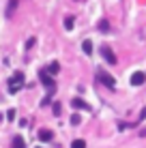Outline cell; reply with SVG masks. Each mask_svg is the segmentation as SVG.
<instances>
[{"label":"cell","instance_id":"obj_1","mask_svg":"<svg viewBox=\"0 0 146 148\" xmlns=\"http://www.w3.org/2000/svg\"><path fill=\"white\" fill-rule=\"evenodd\" d=\"M24 86V73H15L13 77H9V92L15 95Z\"/></svg>","mask_w":146,"mask_h":148},{"label":"cell","instance_id":"obj_2","mask_svg":"<svg viewBox=\"0 0 146 148\" xmlns=\"http://www.w3.org/2000/svg\"><path fill=\"white\" fill-rule=\"evenodd\" d=\"M101 54H103V58L108 60L110 64H116V62H118V60H116V54L112 52V47H110V45H103V47H101Z\"/></svg>","mask_w":146,"mask_h":148},{"label":"cell","instance_id":"obj_3","mask_svg":"<svg viewBox=\"0 0 146 148\" xmlns=\"http://www.w3.org/2000/svg\"><path fill=\"white\" fill-rule=\"evenodd\" d=\"M41 82L45 84V88H47L49 92H54V90H56V84H54V79L47 75V71H41Z\"/></svg>","mask_w":146,"mask_h":148},{"label":"cell","instance_id":"obj_4","mask_svg":"<svg viewBox=\"0 0 146 148\" xmlns=\"http://www.w3.org/2000/svg\"><path fill=\"white\" fill-rule=\"evenodd\" d=\"M99 79H101V84H105L108 88H114V86H116V84H114V77H112V75L105 73V71H101V69H99Z\"/></svg>","mask_w":146,"mask_h":148},{"label":"cell","instance_id":"obj_5","mask_svg":"<svg viewBox=\"0 0 146 148\" xmlns=\"http://www.w3.org/2000/svg\"><path fill=\"white\" fill-rule=\"evenodd\" d=\"M144 79H146V75L142 73V71H135V73L131 75V84H133V86H140V84H144Z\"/></svg>","mask_w":146,"mask_h":148},{"label":"cell","instance_id":"obj_6","mask_svg":"<svg viewBox=\"0 0 146 148\" xmlns=\"http://www.w3.org/2000/svg\"><path fill=\"white\" fill-rule=\"evenodd\" d=\"M52 137H54V133H52L49 129H43V131H39V140H41V142H49Z\"/></svg>","mask_w":146,"mask_h":148},{"label":"cell","instance_id":"obj_7","mask_svg":"<svg viewBox=\"0 0 146 148\" xmlns=\"http://www.w3.org/2000/svg\"><path fill=\"white\" fill-rule=\"evenodd\" d=\"M73 108H82V110H88V112H90V108H88V103H84L82 99H73Z\"/></svg>","mask_w":146,"mask_h":148},{"label":"cell","instance_id":"obj_8","mask_svg":"<svg viewBox=\"0 0 146 148\" xmlns=\"http://www.w3.org/2000/svg\"><path fill=\"white\" fill-rule=\"evenodd\" d=\"M71 148H86V142H84V140H73Z\"/></svg>","mask_w":146,"mask_h":148},{"label":"cell","instance_id":"obj_9","mask_svg":"<svg viewBox=\"0 0 146 148\" xmlns=\"http://www.w3.org/2000/svg\"><path fill=\"white\" fill-rule=\"evenodd\" d=\"M15 7H17V0H9V9H7V15H13Z\"/></svg>","mask_w":146,"mask_h":148},{"label":"cell","instance_id":"obj_10","mask_svg":"<svg viewBox=\"0 0 146 148\" xmlns=\"http://www.w3.org/2000/svg\"><path fill=\"white\" fill-rule=\"evenodd\" d=\"M13 148H26V146H24V140H22V137H13Z\"/></svg>","mask_w":146,"mask_h":148},{"label":"cell","instance_id":"obj_11","mask_svg":"<svg viewBox=\"0 0 146 148\" xmlns=\"http://www.w3.org/2000/svg\"><path fill=\"white\" fill-rule=\"evenodd\" d=\"M99 30H101V32H108V30H110V24L105 22V19H103V22H99Z\"/></svg>","mask_w":146,"mask_h":148},{"label":"cell","instance_id":"obj_12","mask_svg":"<svg viewBox=\"0 0 146 148\" xmlns=\"http://www.w3.org/2000/svg\"><path fill=\"white\" fill-rule=\"evenodd\" d=\"M82 49H84V52H86V54H90V52H93V45H90V41H84Z\"/></svg>","mask_w":146,"mask_h":148},{"label":"cell","instance_id":"obj_13","mask_svg":"<svg viewBox=\"0 0 146 148\" xmlns=\"http://www.w3.org/2000/svg\"><path fill=\"white\" fill-rule=\"evenodd\" d=\"M64 28H67V30L73 28V17H67V19H64Z\"/></svg>","mask_w":146,"mask_h":148},{"label":"cell","instance_id":"obj_14","mask_svg":"<svg viewBox=\"0 0 146 148\" xmlns=\"http://www.w3.org/2000/svg\"><path fill=\"white\" fill-rule=\"evenodd\" d=\"M80 122H82L80 114H73V116H71V125H80Z\"/></svg>","mask_w":146,"mask_h":148},{"label":"cell","instance_id":"obj_15","mask_svg":"<svg viewBox=\"0 0 146 148\" xmlns=\"http://www.w3.org/2000/svg\"><path fill=\"white\" fill-rule=\"evenodd\" d=\"M58 69H60V67H58V62H54V64H49V69H47V71H49V73H58Z\"/></svg>","mask_w":146,"mask_h":148},{"label":"cell","instance_id":"obj_16","mask_svg":"<svg viewBox=\"0 0 146 148\" xmlns=\"http://www.w3.org/2000/svg\"><path fill=\"white\" fill-rule=\"evenodd\" d=\"M52 110H54V114L58 116V114H60V103H54V108H52Z\"/></svg>","mask_w":146,"mask_h":148},{"label":"cell","instance_id":"obj_17","mask_svg":"<svg viewBox=\"0 0 146 148\" xmlns=\"http://www.w3.org/2000/svg\"><path fill=\"white\" fill-rule=\"evenodd\" d=\"M7 118H9V120H13V118H15V110H9V114H7Z\"/></svg>","mask_w":146,"mask_h":148},{"label":"cell","instance_id":"obj_18","mask_svg":"<svg viewBox=\"0 0 146 148\" xmlns=\"http://www.w3.org/2000/svg\"><path fill=\"white\" fill-rule=\"evenodd\" d=\"M144 118H146V108L142 110V114H140V120H144Z\"/></svg>","mask_w":146,"mask_h":148},{"label":"cell","instance_id":"obj_19","mask_svg":"<svg viewBox=\"0 0 146 148\" xmlns=\"http://www.w3.org/2000/svg\"><path fill=\"white\" fill-rule=\"evenodd\" d=\"M144 133H146V131H144Z\"/></svg>","mask_w":146,"mask_h":148}]
</instances>
